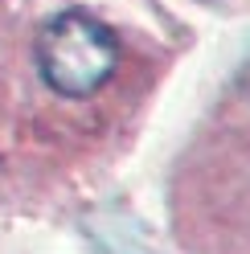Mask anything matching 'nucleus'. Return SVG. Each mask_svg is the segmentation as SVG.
<instances>
[{
    "label": "nucleus",
    "instance_id": "f257e3e1",
    "mask_svg": "<svg viewBox=\"0 0 250 254\" xmlns=\"http://www.w3.org/2000/svg\"><path fill=\"white\" fill-rule=\"evenodd\" d=\"M33 58L50 90L66 99H90L119 70V37L99 17L82 8H66L41 25Z\"/></svg>",
    "mask_w": 250,
    "mask_h": 254
}]
</instances>
